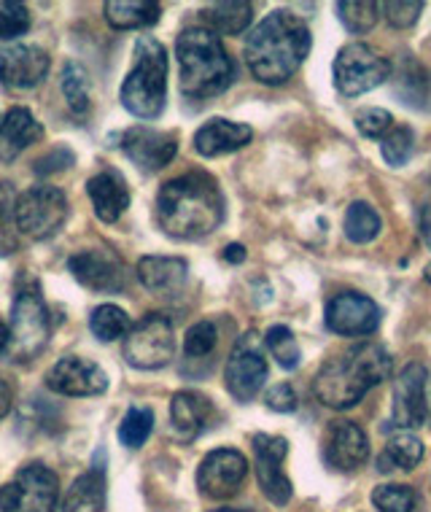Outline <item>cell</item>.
I'll return each mask as SVG.
<instances>
[{"label": "cell", "instance_id": "6", "mask_svg": "<svg viewBox=\"0 0 431 512\" xmlns=\"http://www.w3.org/2000/svg\"><path fill=\"white\" fill-rule=\"evenodd\" d=\"M9 327V356L14 362H33L36 356L44 354L52 337V313L36 281H25L17 289Z\"/></svg>", "mask_w": 431, "mask_h": 512}, {"label": "cell", "instance_id": "49", "mask_svg": "<svg viewBox=\"0 0 431 512\" xmlns=\"http://www.w3.org/2000/svg\"><path fill=\"white\" fill-rule=\"evenodd\" d=\"M213 512H251V510H232V507H224V510H213Z\"/></svg>", "mask_w": 431, "mask_h": 512}, {"label": "cell", "instance_id": "16", "mask_svg": "<svg viewBox=\"0 0 431 512\" xmlns=\"http://www.w3.org/2000/svg\"><path fill=\"white\" fill-rule=\"evenodd\" d=\"M426 383H429V372L418 362H410L405 370L399 372L394 383V413H391V424L405 432V429H418L426 421Z\"/></svg>", "mask_w": 431, "mask_h": 512}, {"label": "cell", "instance_id": "46", "mask_svg": "<svg viewBox=\"0 0 431 512\" xmlns=\"http://www.w3.org/2000/svg\"><path fill=\"white\" fill-rule=\"evenodd\" d=\"M9 410H11V386L6 383V380L0 378V421L9 415Z\"/></svg>", "mask_w": 431, "mask_h": 512}, {"label": "cell", "instance_id": "45", "mask_svg": "<svg viewBox=\"0 0 431 512\" xmlns=\"http://www.w3.org/2000/svg\"><path fill=\"white\" fill-rule=\"evenodd\" d=\"M224 259L232 262V265H240V262H246V248L240 246V243H229V246L224 248Z\"/></svg>", "mask_w": 431, "mask_h": 512}, {"label": "cell", "instance_id": "36", "mask_svg": "<svg viewBox=\"0 0 431 512\" xmlns=\"http://www.w3.org/2000/svg\"><path fill=\"white\" fill-rule=\"evenodd\" d=\"M151 429H154V413L149 407H130L119 424V442L124 448H141L149 440Z\"/></svg>", "mask_w": 431, "mask_h": 512}, {"label": "cell", "instance_id": "12", "mask_svg": "<svg viewBox=\"0 0 431 512\" xmlns=\"http://www.w3.org/2000/svg\"><path fill=\"white\" fill-rule=\"evenodd\" d=\"M251 445H254L256 480H259L262 494L278 507L289 504L291 480L283 472V459L289 456V442L283 437H273V434H254Z\"/></svg>", "mask_w": 431, "mask_h": 512}, {"label": "cell", "instance_id": "44", "mask_svg": "<svg viewBox=\"0 0 431 512\" xmlns=\"http://www.w3.org/2000/svg\"><path fill=\"white\" fill-rule=\"evenodd\" d=\"M73 151L65 149V146H57V149H52L46 157H41L36 162V173L38 176H46V173H60V170H65L68 165H73Z\"/></svg>", "mask_w": 431, "mask_h": 512}, {"label": "cell", "instance_id": "48", "mask_svg": "<svg viewBox=\"0 0 431 512\" xmlns=\"http://www.w3.org/2000/svg\"><path fill=\"white\" fill-rule=\"evenodd\" d=\"M421 235H423V240H426V243H429V248H431V213H429V216H426V219H423Z\"/></svg>", "mask_w": 431, "mask_h": 512}, {"label": "cell", "instance_id": "28", "mask_svg": "<svg viewBox=\"0 0 431 512\" xmlns=\"http://www.w3.org/2000/svg\"><path fill=\"white\" fill-rule=\"evenodd\" d=\"M159 3L151 0H108L106 3V19L108 25L116 30H138V27H149L159 22Z\"/></svg>", "mask_w": 431, "mask_h": 512}, {"label": "cell", "instance_id": "7", "mask_svg": "<svg viewBox=\"0 0 431 512\" xmlns=\"http://www.w3.org/2000/svg\"><path fill=\"white\" fill-rule=\"evenodd\" d=\"M176 356V332L168 316L149 313L124 337V359L138 370H162Z\"/></svg>", "mask_w": 431, "mask_h": 512}, {"label": "cell", "instance_id": "15", "mask_svg": "<svg viewBox=\"0 0 431 512\" xmlns=\"http://www.w3.org/2000/svg\"><path fill=\"white\" fill-rule=\"evenodd\" d=\"M68 270L73 278L92 292L111 294L124 289V265L122 259L108 248H84L68 259Z\"/></svg>", "mask_w": 431, "mask_h": 512}, {"label": "cell", "instance_id": "39", "mask_svg": "<svg viewBox=\"0 0 431 512\" xmlns=\"http://www.w3.org/2000/svg\"><path fill=\"white\" fill-rule=\"evenodd\" d=\"M30 30V9L17 3V0H9L0 6V38L3 41H14V38L25 36Z\"/></svg>", "mask_w": 431, "mask_h": 512}, {"label": "cell", "instance_id": "29", "mask_svg": "<svg viewBox=\"0 0 431 512\" xmlns=\"http://www.w3.org/2000/svg\"><path fill=\"white\" fill-rule=\"evenodd\" d=\"M423 459V442L410 432H396L388 437L386 451L378 459L380 472H391V469H415Z\"/></svg>", "mask_w": 431, "mask_h": 512}, {"label": "cell", "instance_id": "35", "mask_svg": "<svg viewBox=\"0 0 431 512\" xmlns=\"http://www.w3.org/2000/svg\"><path fill=\"white\" fill-rule=\"evenodd\" d=\"M372 504L378 512H421V496L410 486H378L372 491Z\"/></svg>", "mask_w": 431, "mask_h": 512}, {"label": "cell", "instance_id": "50", "mask_svg": "<svg viewBox=\"0 0 431 512\" xmlns=\"http://www.w3.org/2000/svg\"><path fill=\"white\" fill-rule=\"evenodd\" d=\"M423 275H426V281H429V283H431V265H429V267H426V270H423Z\"/></svg>", "mask_w": 431, "mask_h": 512}, {"label": "cell", "instance_id": "32", "mask_svg": "<svg viewBox=\"0 0 431 512\" xmlns=\"http://www.w3.org/2000/svg\"><path fill=\"white\" fill-rule=\"evenodd\" d=\"M62 95H65V103H68L73 116L84 119L89 114L92 100H89L87 71L76 60H68L62 68Z\"/></svg>", "mask_w": 431, "mask_h": 512}, {"label": "cell", "instance_id": "4", "mask_svg": "<svg viewBox=\"0 0 431 512\" xmlns=\"http://www.w3.org/2000/svg\"><path fill=\"white\" fill-rule=\"evenodd\" d=\"M176 54L181 65V92L186 98L221 95L235 79V65L227 49L208 27H186L176 41Z\"/></svg>", "mask_w": 431, "mask_h": 512}, {"label": "cell", "instance_id": "27", "mask_svg": "<svg viewBox=\"0 0 431 512\" xmlns=\"http://www.w3.org/2000/svg\"><path fill=\"white\" fill-rule=\"evenodd\" d=\"M62 512H106V480L103 467H95L73 480Z\"/></svg>", "mask_w": 431, "mask_h": 512}, {"label": "cell", "instance_id": "9", "mask_svg": "<svg viewBox=\"0 0 431 512\" xmlns=\"http://www.w3.org/2000/svg\"><path fill=\"white\" fill-rule=\"evenodd\" d=\"M391 79V62L367 44L343 46L335 57V87L345 98L378 89Z\"/></svg>", "mask_w": 431, "mask_h": 512}, {"label": "cell", "instance_id": "22", "mask_svg": "<svg viewBox=\"0 0 431 512\" xmlns=\"http://www.w3.org/2000/svg\"><path fill=\"white\" fill-rule=\"evenodd\" d=\"M251 138H254V130L248 124L229 122V119H211L194 133V149L203 157H221V154L248 146Z\"/></svg>", "mask_w": 431, "mask_h": 512}, {"label": "cell", "instance_id": "10", "mask_svg": "<svg viewBox=\"0 0 431 512\" xmlns=\"http://www.w3.org/2000/svg\"><path fill=\"white\" fill-rule=\"evenodd\" d=\"M17 230L30 240H46L57 235L68 219V200L57 186L38 184L17 197Z\"/></svg>", "mask_w": 431, "mask_h": 512}, {"label": "cell", "instance_id": "34", "mask_svg": "<svg viewBox=\"0 0 431 512\" xmlns=\"http://www.w3.org/2000/svg\"><path fill=\"white\" fill-rule=\"evenodd\" d=\"M14 208H17L14 186L9 181H0V256H11L19 248Z\"/></svg>", "mask_w": 431, "mask_h": 512}, {"label": "cell", "instance_id": "14", "mask_svg": "<svg viewBox=\"0 0 431 512\" xmlns=\"http://www.w3.org/2000/svg\"><path fill=\"white\" fill-rule=\"evenodd\" d=\"M248 475V459L235 448L211 451L197 469V486L208 499H229L243 486Z\"/></svg>", "mask_w": 431, "mask_h": 512}, {"label": "cell", "instance_id": "43", "mask_svg": "<svg viewBox=\"0 0 431 512\" xmlns=\"http://www.w3.org/2000/svg\"><path fill=\"white\" fill-rule=\"evenodd\" d=\"M264 402H267V407L275 410V413H294V410H297V394H294V389H291L289 383H278V386H273V389L264 394Z\"/></svg>", "mask_w": 431, "mask_h": 512}, {"label": "cell", "instance_id": "21", "mask_svg": "<svg viewBox=\"0 0 431 512\" xmlns=\"http://www.w3.org/2000/svg\"><path fill=\"white\" fill-rule=\"evenodd\" d=\"M89 200L95 205L97 219L114 224L130 208V189L119 170H103L87 181Z\"/></svg>", "mask_w": 431, "mask_h": 512}, {"label": "cell", "instance_id": "47", "mask_svg": "<svg viewBox=\"0 0 431 512\" xmlns=\"http://www.w3.org/2000/svg\"><path fill=\"white\" fill-rule=\"evenodd\" d=\"M11 345V327L6 321H0V354H9Z\"/></svg>", "mask_w": 431, "mask_h": 512}, {"label": "cell", "instance_id": "17", "mask_svg": "<svg viewBox=\"0 0 431 512\" xmlns=\"http://www.w3.org/2000/svg\"><path fill=\"white\" fill-rule=\"evenodd\" d=\"M119 146L127 154V159L135 162L143 173H157V170L168 168L178 154V135L138 124L122 135Z\"/></svg>", "mask_w": 431, "mask_h": 512}, {"label": "cell", "instance_id": "42", "mask_svg": "<svg viewBox=\"0 0 431 512\" xmlns=\"http://www.w3.org/2000/svg\"><path fill=\"white\" fill-rule=\"evenodd\" d=\"M380 11H383V17L391 27H399V30H405V27H413L423 14V3L421 0H391V3H380Z\"/></svg>", "mask_w": 431, "mask_h": 512}, {"label": "cell", "instance_id": "8", "mask_svg": "<svg viewBox=\"0 0 431 512\" xmlns=\"http://www.w3.org/2000/svg\"><path fill=\"white\" fill-rule=\"evenodd\" d=\"M60 480L44 464H27L0 488V512H54Z\"/></svg>", "mask_w": 431, "mask_h": 512}, {"label": "cell", "instance_id": "11", "mask_svg": "<svg viewBox=\"0 0 431 512\" xmlns=\"http://www.w3.org/2000/svg\"><path fill=\"white\" fill-rule=\"evenodd\" d=\"M264 380H267V359L262 354V343L256 332H246L229 354L224 383L238 402H251L262 391Z\"/></svg>", "mask_w": 431, "mask_h": 512}, {"label": "cell", "instance_id": "20", "mask_svg": "<svg viewBox=\"0 0 431 512\" xmlns=\"http://www.w3.org/2000/svg\"><path fill=\"white\" fill-rule=\"evenodd\" d=\"M49 73V54L41 46L11 44L0 49V81L11 89H33Z\"/></svg>", "mask_w": 431, "mask_h": 512}, {"label": "cell", "instance_id": "23", "mask_svg": "<svg viewBox=\"0 0 431 512\" xmlns=\"http://www.w3.org/2000/svg\"><path fill=\"white\" fill-rule=\"evenodd\" d=\"M189 265L178 256H143L138 262V281L154 294L170 297L184 289Z\"/></svg>", "mask_w": 431, "mask_h": 512}, {"label": "cell", "instance_id": "3", "mask_svg": "<svg viewBox=\"0 0 431 512\" xmlns=\"http://www.w3.org/2000/svg\"><path fill=\"white\" fill-rule=\"evenodd\" d=\"M388 378L391 356L386 348L378 343H356L321 364L313 380V391L326 407L351 410Z\"/></svg>", "mask_w": 431, "mask_h": 512}, {"label": "cell", "instance_id": "40", "mask_svg": "<svg viewBox=\"0 0 431 512\" xmlns=\"http://www.w3.org/2000/svg\"><path fill=\"white\" fill-rule=\"evenodd\" d=\"M216 340H219V332H216L211 321H197L194 327H189L184 337L186 356L203 359V356H208L216 348Z\"/></svg>", "mask_w": 431, "mask_h": 512}, {"label": "cell", "instance_id": "24", "mask_svg": "<svg viewBox=\"0 0 431 512\" xmlns=\"http://www.w3.org/2000/svg\"><path fill=\"white\" fill-rule=\"evenodd\" d=\"M44 138V127L36 122V116L27 108H11L0 122V162H14V159Z\"/></svg>", "mask_w": 431, "mask_h": 512}, {"label": "cell", "instance_id": "33", "mask_svg": "<svg viewBox=\"0 0 431 512\" xmlns=\"http://www.w3.org/2000/svg\"><path fill=\"white\" fill-rule=\"evenodd\" d=\"M335 11L337 19L345 25V30L361 36V33H370L372 27H375L380 6L378 3H370V0H340Z\"/></svg>", "mask_w": 431, "mask_h": 512}, {"label": "cell", "instance_id": "38", "mask_svg": "<svg viewBox=\"0 0 431 512\" xmlns=\"http://www.w3.org/2000/svg\"><path fill=\"white\" fill-rule=\"evenodd\" d=\"M415 135L410 127H391V133L386 138H380V154L386 159L391 168H402L407 165V159L413 157Z\"/></svg>", "mask_w": 431, "mask_h": 512}, {"label": "cell", "instance_id": "2", "mask_svg": "<svg viewBox=\"0 0 431 512\" xmlns=\"http://www.w3.org/2000/svg\"><path fill=\"white\" fill-rule=\"evenodd\" d=\"M310 52V30L291 11H273L246 38V62L254 79L278 87L300 71Z\"/></svg>", "mask_w": 431, "mask_h": 512}, {"label": "cell", "instance_id": "25", "mask_svg": "<svg viewBox=\"0 0 431 512\" xmlns=\"http://www.w3.org/2000/svg\"><path fill=\"white\" fill-rule=\"evenodd\" d=\"M211 413V399L197 394V391H178L170 402V421H173V432H176L178 440L192 442L208 426Z\"/></svg>", "mask_w": 431, "mask_h": 512}, {"label": "cell", "instance_id": "30", "mask_svg": "<svg viewBox=\"0 0 431 512\" xmlns=\"http://www.w3.org/2000/svg\"><path fill=\"white\" fill-rule=\"evenodd\" d=\"M380 227H383V221H380V213L372 208L370 203H353L345 213L343 221V230L345 238L361 246V243H370L380 235Z\"/></svg>", "mask_w": 431, "mask_h": 512}, {"label": "cell", "instance_id": "37", "mask_svg": "<svg viewBox=\"0 0 431 512\" xmlns=\"http://www.w3.org/2000/svg\"><path fill=\"white\" fill-rule=\"evenodd\" d=\"M264 343L273 351L275 362L281 364L283 370H294V367L300 364V345H297V337H294V332H291L289 327H283V324L270 327L267 329V335H264Z\"/></svg>", "mask_w": 431, "mask_h": 512}, {"label": "cell", "instance_id": "41", "mask_svg": "<svg viewBox=\"0 0 431 512\" xmlns=\"http://www.w3.org/2000/svg\"><path fill=\"white\" fill-rule=\"evenodd\" d=\"M391 127H394V116L388 114L386 108L370 106L361 108L356 114V130L361 135H367V138H386L391 133Z\"/></svg>", "mask_w": 431, "mask_h": 512}, {"label": "cell", "instance_id": "19", "mask_svg": "<svg viewBox=\"0 0 431 512\" xmlns=\"http://www.w3.org/2000/svg\"><path fill=\"white\" fill-rule=\"evenodd\" d=\"M370 459V440L353 421H332L324 434V461L337 472H356Z\"/></svg>", "mask_w": 431, "mask_h": 512}, {"label": "cell", "instance_id": "31", "mask_svg": "<svg viewBox=\"0 0 431 512\" xmlns=\"http://www.w3.org/2000/svg\"><path fill=\"white\" fill-rule=\"evenodd\" d=\"M89 329L100 343H114L119 337L130 335L132 318L116 305H97L89 316Z\"/></svg>", "mask_w": 431, "mask_h": 512}, {"label": "cell", "instance_id": "1", "mask_svg": "<svg viewBox=\"0 0 431 512\" xmlns=\"http://www.w3.org/2000/svg\"><path fill=\"white\" fill-rule=\"evenodd\" d=\"M157 221L176 240H200L224 221V197L216 178L186 173L159 189Z\"/></svg>", "mask_w": 431, "mask_h": 512}, {"label": "cell", "instance_id": "13", "mask_svg": "<svg viewBox=\"0 0 431 512\" xmlns=\"http://www.w3.org/2000/svg\"><path fill=\"white\" fill-rule=\"evenodd\" d=\"M324 321L326 329L335 335L364 337L380 327V308L367 294L343 292L326 302Z\"/></svg>", "mask_w": 431, "mask_h": 512}, {"label": "cell", "instance_id": "26", "mask_svg": "<svg viewBox=\"0 0 431 512\" xmlns=\"http://www.w3.org/2000/svg\"><path fill=\"white\" fill-rule=\"evenodd\" d=\"M203 27H208L216 36H240L246 33L251 19H254V6L243 0H229V3H211L200 11Z\"/></svg>", "mask_w": 431, "mask_h": 512}, {"label": "cell", "instance_id": "5", "mask_svg": "<svg viewBox=\"0 0 431 512\" xmlns=\"http://www.w3.org/2000/svg\"><path fill=\"white\" fill-rule=\"evenodd\" d=\"M168 100V52L157 38L135 44V68L122 84V106L138 119H157Z\"/></svg>", "mask_w": 431, "mask_h": 512}, {"label": "cell", "instance_id": "18", "mask_svg": "<svg viewBox=\"0 0 431 512\" xmlns=\"http://www.w3.org/2000/svg\"><path fill=\"white\" fill-rule=\"evenodd\" d=\"M46 386L62 397H97L108 389V375L97 362L65 356L49 370Z\"/></svg>", "mask_w": 431, "mask_h": 512}]
</instances>
